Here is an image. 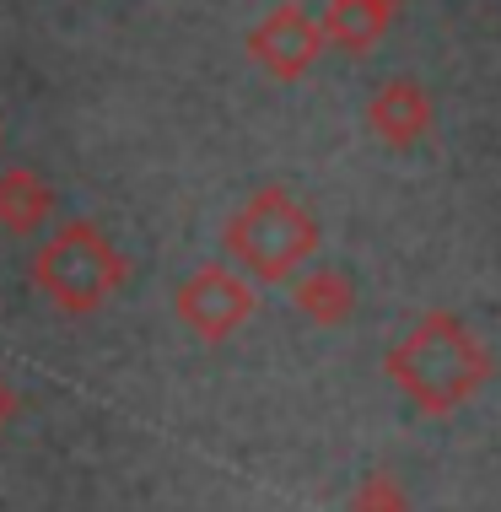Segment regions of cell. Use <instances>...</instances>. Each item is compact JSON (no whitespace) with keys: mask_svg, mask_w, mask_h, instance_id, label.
I'll return each mask as SVG.
<instances>
[{"mask_svg":"<svg viewBox=\"0 0 501 512\" xmlns=\"http://www.w3.org/2000/svg\"><path fill=\"white\" fill-rule=\"evenodd\" d=\"M383 372L415 410L453 415L491 383V351L458 313L431 308L388 345Z\"/></svg>","mask_w":501,"mask_h":512,"instance_id":"6da1fadb","label":"cell"},{"mask_svg":"<svg viewBox=\"0 0 501 512\" xmlns=\"http://www.w3.org/2000/svg\"><path fill=\"white\" fill-rule=\"evenodd\" d=\"M221 243H227V254L238 259L243 275H254L264 286H286L291 275L318 259L324 232H318V216L286 184H264L227 216Z\"/></svg>","mask_w":501,"mask_h":512,"instance_id":"7a4b0ae2","label":"cell"},{"mask_svg":"<svg viewBox=\"0 0 501 512\" xmlns=\"http://www.w3.org/2000/svg\"><path fill=\"white\" fill-rule=\"evenodd\" d=\"M130 275L124 248L108 238L97 221L76 216L65 227H54L33 254V286L38 297L54 302L60 313H97L103 302H114V292Z\"/></svg>","mask_w":501,"mask_h":512,"instance_id":"3957f363","label":"cell"},{"mask_svg":"<svg viewBox=\"0 0 501 512\" xmlns=\"http://www.w3.org/2000/svg\"><path fill=\"white\" fill-rule=\"evenodd\" d=\"M259 308V292L248 275H238L232 265H200L189 275L184 286L173 292V313L178 324L189 329V335H200L205 345H221L227 335H238V329L254 318Z\"/></svg>","mask_w":501,"mask_h":512,"instance_id":"277c9868","label":"cell"},{"mask_svg":"<svg viewBox=\"0 0 501 512\" xmlns=\"http://www.w3.org/2000/svg\"><path fill=\"white\" fill-rule=\"evenodd\" d=\"M248 54H254L259 71H270L275 81H302L324 54V33H318V17L302 0H281L275 11L248 27Z\"/></svg>","mask_w":501,"mask_h":512,"instance_id":"5b68a950","label":"cell"},{"mask_svg":"<svg viewBox=\"0 0 501 512\" xmlns=\"http://www.w3.org/2000/svg\"><path fill=\"white\" fill-rule=\"evenodd\" d=\"M367 130L394 151L421 146L431 135V92L415 76H388L367 103Z\"/></svg>","mask_w":501,"mask_h":512,"instance_id":"8992f818","label":"cell"},{"mask_svg":"<svg viewBox=\"0 0 501 512\" xmlns=\"http://www.w3.org/2000/svg\"><path fill=\"white\" fill-rule=\"evenodd\" d=\"M49 216H54V189L44 184V173L27 168V162L0 168V232L33 238V232L49 227Z\"/></svg>","mask_w":501,"mask_h":512,"instance_id":"52a82bcc","label":"cell"},{"mask_svg":"<svg viewBox=\"0 0 501 512\" xmlns=\"http://www.w3.org/2000/svg\"><path fill=\"white\" fill-rule=\"evenodd\" d=\"M291 302L308 324H324V329H340L345 318L356 313V286L345 270L334 265H308L291 275Z\"/></svg>","mask_w":501,"mask_h":512,"instance_id":"ba28073f","label":"cell"},{"mask_svg":"<svg viewBox=\"0 0 501 512\" xmlns=\"http://www.w3.org/2000/svg\"><path fill=\"white\" fill-rule=\"evenodd\" d=\"M394 22V6L383 0H329L324 17H318V33H324V49L334 44L340 54H367Z\"/></svg>","mask_w":501,"mask_h":512,"instance_id":"9c48e42d","label":"cell"},{"mask_svg":"<svg viewBox=\"0 0 501 512\" xmlns=\"http://www.w3.org/2000/svg\"><path fill=\"white\" fill-rule=\"evenodd\" d=\"M356 512H410V507H405V491H399L394 480L372 475L367 486L356 491Z\"/></svg>","mask_w":501,"mask_h":512,"instance_id":"30bf717a","label":"cell"},{"mask_svg":"<svg viewBox=\"0 0 501 512\" xmlns=\"http://www.w3.org/2000/svg\"><path fill=\"white\" fill-rule=\"evenodd\" d=\"M17 415V394H11V383L0 378V432H6V421Z\"/></svg>","mask_w":501,"mask_h":512,"instance_id":"8fae6325","label":"cell"},{"mask_svg":"<svg viewBox=\"0 0 501 512\" xmlns=\"http://www.w3.org/2000/svg\"><path fill=\"white\" fill-rule=\"evenodd\" d=\"M383 6H405V0H383Z\"/></svg>","mask_w":501,"mask_h":512,"instance_id":"7c38bea8","label":"cell"}]
</instances>
